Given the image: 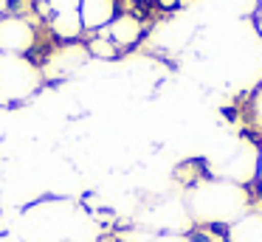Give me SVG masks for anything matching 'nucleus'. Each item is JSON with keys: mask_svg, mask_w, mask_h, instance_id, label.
Returning a JSON list of instances; mask_svg holds the SVG:
<instances>
[{"mask_svg": "<svg viewBox=\"0 0 262 242\" xmlns=\"http://www.w3.org/2000/svg\"><path fill=\"white\" fill-rule=\"evenodd\" d=\"M254 206L248 194V186L231 183L220 178H203L186 191V217L203 228H223L226 231L234 219H239Z\"/></svg>", "mask_w": 262, "mask_h": 242, "instance_id": "1", "label": "nucleus"}, {"mask_svg": "<svg viewBox=\"0 0 262 242\" xmlns=\"http://www.w3.org/2000/svg\"><path fill=\"white\" fill-rule=\"evenodd\" d=\"M42 84V71L17 54H0V107H12L34 96Z\"/></svg>", "mask_w": 262, "mask_h": 242, "instance_id": "2", "label": "nucleus"}, {"mask_svg": "<svg viewBox=\"0 0 262 242\" xmlns=\"http://www.w3.org/2000/svg\"><path fill=\"white\" fill-rule=\"evenodd\" d=\"M37 45V28L26 17L6 14L0 17V54L29 56Z\"/></svg>", "mask_w": 262, "mask_h": 242, "instance_id": "3", "label": "nucleus"}, {"mask_svg": "<svg viewBox=\"0 0 262 242\" xmlns=\"http://www.w3.org/2000/svg\"><path fill=\"white\" fill-rule=\"evenodd\" d=\"M88 48L79 42H65L59 45L57 51H51L46 59V68H42V76L48 79H62V76H71L76 68H82L88 62Z\"/></svg>", "mask_w": 262, "mask_h": 242, "instance_id": "4", "label": "nucleus"}, {"mask_svg": "<svg viewBox=\"0 0 262 242\" xmlns=\"http://www.w3.org/2000/svg\"><path fill=\"white\" fill-rule=\"evenodd\" d=\"M104 34L113 39L119 51L136 48L144 37V20L138 14H133V11H119V14L113 17V23L104 28Z\"/></svg>", "mask_w": 262, "mask_h": 242, "instance_id": "5", "label": "nucleus"}, {"mask_svg": "<svg viewBox=\"0 0 262 242\" xmlns=\"http://www.w3.org/2000/svg\"><path fill=\"white\" fill-rule=\"evenodd\" d=\"M119 14V0H79V17L85 31H102Z\"/></svg>", "mask_w": 262, "mask_h": 242, "instance_id": "6", "label": "nucleus"}, {"mask_svg": "<svg viewBox=\"0 0 262 242\" xmlns=\"http://www.w3.org/2000/svg\"><path fill=\"white\" fill-rule=\"evenodd\" d=\"M226 242H262V208L251 206L239 219L223 231Z\"/></svg>", "mask_w": 262, "mask_h": 242, "instance_id": "7", "label": "nucleus"}, {"mask_svg": "<svg viewBox=\"0 0 262 242\" xmlns=\"http://www.w3.org/2000/svg\"><path fill=\"white\" fill-rule=\"evenodd\" d=\"M51 31H54V37H59L62 42H76V39L82 37V31H85L79 11H62V14H54L51 17Z\"/></svg>", "mask_w": 262, "mask_h": 242, "instance_id": "8", "label": "nucleus"}, {"mask_svg": "<svg viewBox=\"0 0 262 242\" xmlns=\"http://www.w3.org/2000/svg\"><path fill=\"white\" fill-rule=\"evenodd\" d=\"M85 48H88V54L96 56V59H116V56H119V48H116V42L104 34V28L96 31V37H93Z\"/></svg>", "mask_w": 262, "mask_h": 242, "instance_id": "9", "label": "nucleus"}, {"mask_svg": "<svg viewBox=\"0 0 262 242\" xmlns=\"http://www.w3.org/2000/svg\"><path fill=\"white\" fill-rule=\"evenodd\" d=\"M248 118H251V127L256 133H262V82L256 84V90L248 99Z\"/></svg>", "mask_w": 262, "mask_h": 242, "instance_id": "10", "label": "nucleus"}, {"mask_svg": "<svg viewBox=\"0 0 262 242\" xmlns=\"http://www.w3.org/2000/svg\"><path fill=\"white\" fill-rule=\"evenodd\" d=\"M147 242H200L198 236H189V234H175V231H164V234H149Z\"/></svg>", "mask_w": 262, "mask_h": 242, "instance_id": "11", "label": "nucleus"}, {"mask_svg": "<svg viewBox=\"0 0 262 242\" xmlns=\"http://www.w3.org/2000/svg\"><path fill=\"white\" fill-rule=\"evenodd\" d=\"M48 6H51V17L62 11H79V0H48Z\"/></svg>", "mask_w": 262, "mask_h": 242, "instance_id": "12", "label": "nucleus"}, {"mask_svg": "<svg viewBox=\"0 0 262 242\" xmlns=\"http://www.w3.org/2000/svg\"><path fill=\"white\" fill-rule=\"evenodd\" d=\"M254 23H256V31H259V37H262V0L256 3V11H254Z\"/></svg>", "mask_w": 262, "mask_h": 242, "instance_id": "13", "label": "nucleus"}, {"mask_svg": "<svg viewBox=\"0 0 262 242\" xmlns=\"http://www.w3.org/2000/svg\"><path fill=\"white\" fill-rule=\"evenodd\" d=\"M155 3L161 6V9H166V11H172V9H178V0H155Z\"/></svg>", "mask_w": 262, "mask_h": 242, "instance_id": "14", "label": "nucleus"}, {"mask_svg": "<svg viewBox=\"0 0 262 242\" xmlns=\"http://www.w3.org/2000/svg\"><path fill=\"white\" fill-rule=\"evenodd\" d=\"M9 6H12V0H0V17H6Z\"/></svg>", "mask_w": 262, "mask_h": 242, "instance_id": "15", "label": "nucleus"}, {"mask_svg": "<svg viewBox=\"0 0 262 242\" xmlns=\"http://www.w3.org/2000/svg\"><path fill=\"white\" fill-rule=\"evenodd\" d=\"M256 180H259V191H262V144H259V172H256Z\"/></svg>", "mask_w": 262, "mask_h": 242, "instance_id": "16", "label": "nucleus"}, {"mask_svg": "<svg viewBox=\"0 0 262 242\" xmlns=\"http://www.w3.org/2000/svg\"><path fill=\"white\" fill-rule=\"evenodd\" d=\"M194 0H178V9H186V6H192Z\"/></svg>", "mask_w": 262, "mask_h": 242, "instance_id": "17", "label": "nucleus"}, {"mask_svg": "<svg viewBox=\"0 0 262 242\" xmlns=\"http://www.w3.org/2000/svg\"><path fill=\"white\" fill-rule=\"evenodd\" d=\"M133 3H149V0H133Z\"/></svg>", "mask_w": 262, "mask_h": 242, "instance_id": "18", "label": "nucleus"}]
</instances>
